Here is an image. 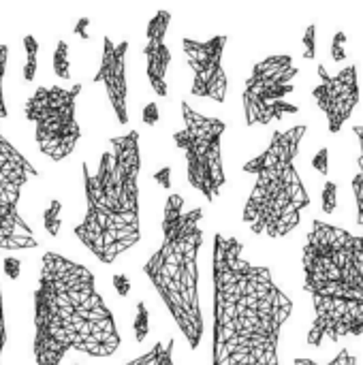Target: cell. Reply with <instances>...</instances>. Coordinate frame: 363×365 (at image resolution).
Returning a JSON list of instances; mask_svg holds the SVG:
<instances>
[{
  "label": "cell",
  "instance_id": "1",
  "mask_svg": "<svg viewBox=\"0 0 363 365\" xmlns=\"http://www.w3.org/2000/svg\"><path fill=\"white\" fill-rule=\"evenodd\" d=\"M212 365H278L280 329L293 312L267 267L244 259V244L214 235Z\"/></svg>",
  "mask_w": 363,
  "mask_h": 365
},
{
  "label": "cell",
  "instance_id": "2",
  "mask_svg": "<svg viewBox=\"0 0 363 365\" xmlns=\"http://www.w3.org/2000/svg\"><path fill=\"white\" fill-rule=\"evenodd\" d=\"M118 346L116 321L96 293L94 274L58 252H45L34 291V364L60 365L68 351L111 357Z\"/></svg>",
  "mask_w": 363,
  "mask_h": 365
},
{
  "label": "cell",
  "instance_id": "3",
  "mask_svg": "<svg viewBox=\"0 0 363 365\" xmlns=\"http://www.w3.org/2000/svg\"><path fill=\"white\" fill-rule=\"evenodd\" d=\"M81 169L86 214L75 235L101 263L111 265L141 240L139 133L111 137L96 173H88V163H81Z\"/></svg>",
  "mask_w": 363,
  "mask_h": 365
},
{
  "label": "cell",
  "instance_id": "4",
  "mask_svg": "<svg viewBox=\"0 0 363 365\" xmlns=\"http://www.w3.org/2000/svg\"><path fill=\"white\" fill-rule=\"evenodd\" d=\"M182 195H169L163 214V244L150 257L143 272L165 302L190 351L203 338V314L199 304V248L203 244V210L184 207Z\"/></svg>",
  "mask_w": 363,
  "mask_h": 365
},
{
  "label": "cell",
  "instance_id": "5",
  "mask_svg": "<svg viewBox=\"0 0 363 365\" xmlns=\"http://www.w3.org/2000/svg\"><path fill=\"white\" fill-rule=\"evenodd\" d=\"M246 173H255L257 182L244 205V222L252 233L274 240L276 227L287 216L302 214V207L291 203V195L302 186V178L293 163H285L278 152V141L272 135V143L263 154L244 165Z\"/></svg>",
  "mask_w": 363,
  "mask_h": 365
},
{
  "label": "cell",
  "instance_id": "6",
  "mask_svg": "<svg viewBox=\"0 0 363 365\" xmlns=\"http://www.w3.org/2000/svg\"><path fill=\"white\" fill-rule=\"evenodd\" d=\"M184 128L173 133V143L184 152L186 178L208 201H216L227 175L223 167V135L227 124L218 118L201 115L182 103Z\"/></svg>",
  "mask_w": 363,
  "mask_h": 365
},
{
  "label": "cell",
  "instance_id": "7",
  "mask_svg": "<svg viewBox=\"0 0 363 365\" xmlns=\"http://www.w3.org/2000/svg\"><path fill=\"white\" fill-rule=\"evenodd\" d=\"M81 88V83H73L71 88L39 86L26 101L24 111L34 124V141L53 163L68 158L81 137V128L75 120V105Z\"/></svg>",
  "mask_w": 363,
  "mask_h": 365
},
{
  "label": "cell",
  "instance_id": "8",
  "mask_svg": "<svg viewBox=\"0 0 363 365\" xmlns=\"http://www.w3.org/2000/svg\"><path fill=\"white\" fill-rule=\"evenodd\" d=\"M36 175L34 165L0 133V250H30L39 246L17 207L21 188Z\"/></svg>",
  "mask_w": 363,
  "mask_h": 365
},
{
  "label": "cell",
  "instance_id": "9",
  "mask_svg": "<svg viewBox=\"0 0 363 365\" xmlns=\"http://www.w3.org/2000/svg\"><path fill=\"white\" fill-rule=\"evenodd\" d=\"M297 73L300 71L293 64V58L287 53L270 56L252 66V73L246 79V88L242 94L248 126L272 122L270 109L295 90V86H291V79Z\"/></svg>",
  "mask_w": 363,
  "mask_h": 365
},
{
  "label": "cell",
  "instance_id": "10",
  "mask_svg": "<svg viewBox=\"0 0 363 365\" xmlns=\"http://www.w3.org/2000/svg\"><path fill=\"white\" fill-rule=\"evenodd\" d=\"M227 41H229L227 34H216L208 41H195L188 36L182 41L186 62L193 71V86H190L193 96L225 103L227 88H229L227 73L223 68Z\"/></svg>",
  "mask_w": 363,
  "mask_h": 365
},
{
  "label": "cell",
  "instance_id": "11",
  "mask_svg": "<svg viewBox=\"0 0 363 365\" xmlns=\"http://www.w3.org/2000/svg\"><path fill=\"white\" fill-rule=\"evenodd\" d=\"M126 53H128V41L113 43L107 34L103 36V53H101V66L94 75V83H105L109 103L113 107V113L120 124L128 122V86H126Z\"/></svg>",
  "mask_w": 363,
  "mask_h": 365
},
{
  "label": "cell",
  "instance_id": "12",
  "mask_svg": "<svg viewBox=\"0 0 363 365\" xmlns=\"http://www.w3.org/2000/svg\"><path fill=\"white\" fill-rule=\"evenodd\" d=\"M171 24V13L160 9L148 21V43L143 47V56L148 62V79L156 96H167V68L171 62V51L165 43V34Z\"/></svg>",
  "mask_w": 363,
  "mask_h": 365
},
{
  "label": "cell",
  "instance_id": "13",
  "mask_svg": "<svg viewBox=\"0 0 363 365\" xmlns=\"http://www.w3.org/2000/svg\"><path fill=\"white\" fill-rule=\"evenodd\" d=\"M124 365H175V361H173V340L156 342V346L152 351H148L145 355H141V357Z\"/></svg>",
  "mask_w": 363,
  "mask_h": 365
},
{
  "label": "cell",
  "instance_id": "14",
  "mask_svg": "<svg viewBox=\"0 0 363 365\" xmlns=\"http://www.w3.org/2000/svg\"><path fill=\"white\" fill-rule=\"evenodd\" d=\"M24 47H26V64H24V79L34 81L36 77V56H39V41L32 34L24 36Z\"/></svg>",
  "mask_w": 363,
  "mask_h": 365
},
{
  "label": "cell",
  "instance_id": "15",
  "mask_svg": "<svg viewBox=\"0 0 363 365\" xmlns=\"http://www.w3.org/2000/svg\"><path fill=\"white\" fill-rule=\"evenodd\" d=\"M53 73L60 79H71V60H68V43L58 41L53 51Z\"/></svg>",
  "mask_w": 363,
  "mask_h": 365
},
{
  "label": "cell",
  "instance_id": "16",
  "mask_svg": "<svg viewBox=\"0 0 363 365\" xmlns=\"http://www.w3.org/2000/svg\"><path fill=\"white\" fill-rule=\"evenodd\" d=\"M137 312H135V323H133V331H135V340L143 342L150 334V312L143 299L137 302Z\"/></svg>",
  "mask_w": 363,
  "mask_h": 365
},
{
  "label": "cell",
  "instance_id": "17",
  "mask_svg": "<svg viewBox=\"0 0 363 365\" xmlns=\"http://www.w3.org/2000/svg\"><path fill=\"white\" fill-rule=\"evenodd\" d=\"M60 212H62V203L58 199H51L47 210L43 212V225H45V231L51 237H56L60 233V225H62L60 222Z\"/></svg>",
  "mask_w": 363,
  "mask_h": 365
},
{
  "label": "cell",
  "instance_id": "18",
  "mask_svg": "<svg viewBox=\"0 0 363 365\" xmlns=\"http://www.w3.org/2000/svg\"><path fill=\"white\" fill-rule=\"evenodd\" d=\"M336 205H338V186H336V182H327L323 188V212L334 214Z\"/></svg>",
  "mask_w": 363,
  "mask_h": 365
},
{
  "label": "cell",
  "instance_id": "19",
  "mask_svg": "<svg viewBox=\"0 0 363 365\" xmlns=\"http://www.w3.org/2000/svg\"><path fill=\"white\" fill-rule=\"evenodd\" d=\"M6 58H9V47L4 43H0V118H6V103H4V90H2V81H4V73H6Z\"/></svg>",
  "mask_w": 363,
  "mask_h": 365
},
{
  "label": "cell",
  "instance_id": "20",
  "mask_svg": "<svg viewBox=\"0 0 363 365\" xmlns=\"http://www.w3.org/2000/svg\"><path fill=\"white\" fill-rule=\"evenodd\" d=\"M315 38H317V26H315V24H310V26L306 28V34H304V47H306L304 58H308V60H315V58H317V45H315Z\"/></svg>",
  "mask_w": 363,
  "mask_h": 365
},
{
  "label": "cell",
  "instance_id": "21",
  "mask_svg": "<svg viewBox=\"0 0 363 365\" xmlns=\"http://www.w3.org/2000/svg\"><path fill=\"white\" fill-rule=\"evenodd\" d=\"M344 43H347V34H344V32H336L334 43H332V58H334L336 62H342V60L347 58Z\"/></svg>",
  "mask_w": 363,
  "mask_h": 365
},
{
  "label": "cell",
  "instance_id": "22",
  "mask_svg": "<svg viewBox=\"0 0 363 365\" xmlns=\"http://www.w3.org/2000/svg\"><path fill=\"white\" fill-rule=\"evenodd\" d=\"M312 167L319 171V173H323V175H327L329 171V150L327 148H323V150H319V154L312 158Z\"/></svg>",
  "mask_w": 363,
  "mask_h": 365
},
{
  "label": "cell",
  "instance_id": "23",
  "mask_svg": "<svg viewBox=\"0 0 363 365\" xmlns=\"http://www.w3.org/2000/svg\"><path fill=\"white\" fill-rule=\"evenodd\" d=\"M2 269H4V274L11 280H17L19 278V272H21V263L15 257H6V259H2Z\"/></svg>",
  "mask_w": 363,
  "mask_h": 365
},
{
  "label": "cell",
  "instance_id": "24",
  "mask_svg": "<svg viewBox=\"0 0 363 365\" xmlns=\"http://www.w3.org/2000/svg\"><path fill=\"white\" fill-rule=\"evenodd\" d=\"M141 120L148 126H156L158 124V105L156 103H148L141 111Z\"/></svg>",
  "mask_w": 363,
  "mask_h": 365
},
{
  "label": "cell",
  "instance_id": "25",
  "mask_svg": "<svg viewBox=\"0 0 363 365\" xmlns=\"http://www.w3.org/2000/svg\"><path fill=\"white\" fill-rule=\"evenodd\" d=\"M113 289L120 297H126L131 293V280L126 274H116L113 276Z\"/></svg>",
  "mask_w": 363,
  "mask_h": 365
},
{
  "label": "cell",
  "instance_id": "26",
  "mask_svg": "<svg viewBox=\"0 0 363 365\" xmlns=\"http://www.w3.org/2000/svg\"><path fill=\"white\" fill-rule=\"evenodd\" d=\"M353 190H355L357 205H359V218H357V222L363 225V175L362 173H357V175L353 178Z\"/></svg>",
  "mask_w": 363,
  "mask_h": 365
},
{
  "label": "cell",
  "instance_id": "27",
  "mask_svg": "<svg viewBox=\"0 0 363 365\" xmlns=\"http://www.w3.org/2000/svg\"><path fill=\"white\" fill-rule=\"evenodd\" d=\"M6 344V323H4V302H2V291H0V357Z\"/></svg>",
  "mask_w": 363,
  "mask_h": 365
},
{
  "label": "cell",
  "instance_id": "28",
  "mask_svg": "<svg viewBox=\"0 0 363 365\" xmlns=\"http://www.w3.org/2000/svg\"><path fill=\"white\" fill-rule=\"evenodd\" d=\"M88 26H90V17H79V21L75 24V28H73V32L79 36V38H88L90 34H88Z\"/></svg>",
  "mask_w": 363,
  "mask_h": 365
},
{
  "label": "cell",
  "instance_id": "29",
  "mask_svg": "<svg viewBox=\"0 0 363 365\" xmlns=\"http://www.w3.org/2000/svg\"><path fill=\"white\" fill-rule=\"evenodd\" d=\"M169 178H171V169H169V167H163L160 171L154 173V180H156L163 188H171V180H169Z\"/></svg>",
  "mask_w": 363,
  "mask_h": 365
},
{
  "label": "cell",
  "instance_id": "30",
  "mask_svg": "<svg viewBox=\"0 0 363 365\" xmlns=\"http://www.w3.org/2000/svg\"><path fill=\"white\" fill-rule=\"evenodd\" d=\"M353 130H355V135H359V137H362V141H363V126H355Z\"/></svg>",
  "mask_w": 363,
  "mask_h": 365
},
{
  "label": "cell",
  "instance_id": "31",
  "mask_svg": "<svg viewBox=\"0 0 363 365\" xmlns=\"http://www.w3.org/2000/svg\"><path fill=\"white\" fill-rule=\"evenodd\" d=\"M75 365H81V364H75Z\"/></svg>",
  "mask_w": 363,
  "mask_h": 365
}]
</instances>
